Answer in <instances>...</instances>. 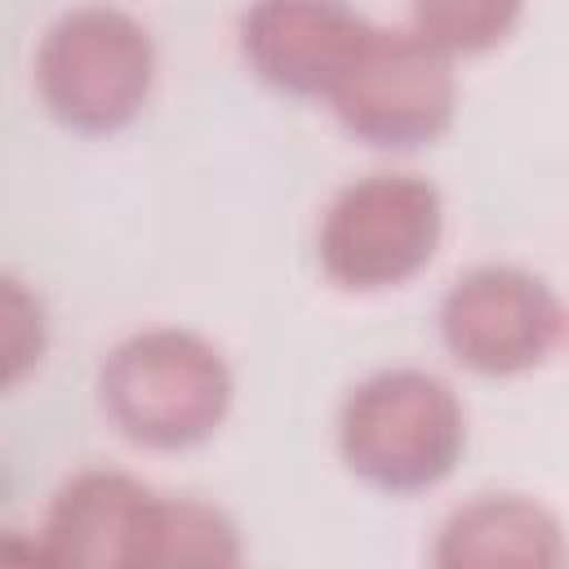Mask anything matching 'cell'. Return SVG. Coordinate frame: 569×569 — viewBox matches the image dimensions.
Returning a JSON list of instances; mask_svg holds the SVG:
<instances>
[{"mask_svg": "<svg viewBox=\"0 0 569 569\" xmlns=\"http://www.w3.org/2000/svg\"><path fill=\"white\" fill-rule=\"evenodd\" d=\"M231 369L222 351L191 329H142L111 347L98 396L111 427L142 449L204 445L231 409Z\"/></svg>", "mask_w": 569, "mask_h": 569, "instance_id": "obj_1", "label": "cell"}, {"mask_svg": "<svg viewBox=\"0 0 569 569\" xmlns=\"http://www.w3.org/2000/svg\"><path fill=\"white\" fill-rule=\"evenodd\" d=\"M467 449L458 391L427 369H382L351 387L338 413V453L373 489L440 485Z\"/></svg>", "mask_w": 569, "mask_h": 569, "instance_id": "obj_2", "label": "cell"}, {"mask_svg": "<svg viewBox=\"0 0 569 569\" xmlns=\"http://www.w3.org/2000/svg\"><path fill=\"white\" fill-rule=\"evenodd\" d=\"M151 31L111 4L62 13L36 49V89L53 120L80 133L124 129L151 98Z\"/></svg>", "mask_w": 569, "mask_h": 569, "instance_id": "obj_3", "label": "cell"}, {"mask_svg": "<svg viewBox=\"0 0 569 569\" xmlns=\"http://www.w3.org/2000/svg\"><path fill=\"white\" fill-rule=\"evenodd\" d=\"M445 200L418 173H369L342 187L316 236L325 276L351 293H378L413 280L440 249Z\"/></svg>", "mask_w": 569, "mask_h": 569, "instance_id": "obj_4", "label": "cell"}, {"mask_svg": "<svg viewBox=\"0 0 569 569\" xmlns=\"http://www.w3.org/2000/svg\"><path fill=\"white\" fill-rule=\"evenodd\" d=\"M325 102L342 129L369 147H422L453 120V58L431 49L409 27H373Z\"/></svg>", "mask_w": 569, "mask_h": 569, "instance_id": "obj_5", "label": "cell"}, {"mask_svg": "<svg viewBox=\"0 0 569 569\" xmlns=\"http://www.w3.org/2000/svg\"><path fill=\"white\" fill-rule=\"evenodd\" d=\"M440 338L458 365L485 378L529 373L565 347V302L533 271L476 267L449 284Z\"/></svg>", "mask_w": 569, "mask_h": 569, "instance_id": "obj_6", "label": "cell"}, {"mask_svg": "<svg viewBox=\"0 0 569 569\" xmlns=\"http://www.w3.org/2000/svg\"><path fill=\"white\" fill-rule=\"evenodd\" d=\"M369 31L373 22L347 0H253L240 18V49L267 84L298 98H325Z\"/></svg>", "mask_w": 569, "mask_h": 569, "instance_id": "obj_7", "label": "cell"}, {"mask_svg": "<svg viewBox=\"0 0 569 569\" xmlns=\"http://www.w3.org/2000/svg\"><path fill=\"white\" fill-rule=\"evenodd\" d=\"M151 502H156V489H147L124 471L71 476L53 493L40 529L49 565H84V569L138 565Z\"/></svg>", "mask_w": 569, "mask_h": 569, "instance_id": "obj_8", "label": "cell"}, {"mask_svg": "<svg viewBox=\"0 0 569 569\" xmlns=\"http://www.w3.org/2000/svg\"><path fill=\"white\" fill-rule=\"evenodd\" d=\"M560 560V520L520 493H489L458 507L436 542V565L445 569H556Z\"/></svg>", "mask_w": 569, "mask_h": 569, "instance_id": "obj_9", "label": "cell"}, {"mask_svg": "<svg viewBox=\"0 0 569 569\" xmlns=\"http://www.w3.org/2000/svg\"><path fill=\"white\" fill-rule=\"evenodd\" d=\"M240 533L236 525L196 498H164L156 493L147 529H142V547H138V565L151 569H227L240 565Z\"/></svg>", "mask_w": 569, "mask_h": 569, "instance_id": "obj_10", "label": "cell"}, {"mask_svg": "<svg viewBox=\"0 0 569 569\" xmlns=\"http://www.w3.org/2000/svg\"><path fill=\"white\" fill-rule=\"evenodd\" d=\"M525 13V0H409V31L445 58L489 53Z\"/></svg>", "mask_w": 569, "mask_h": 569, "instance_id": "obj_11", "label": "cell"}, {"mask_svg": "<svg viewBox=\"0 0 569 569\" xmlns=\"http://www.w3.org/2000/svg\"><path fill=\"white\" fill-rule=\"evenodd\" d=\"M49 347V316L36 289L0 271V391L36 373Z\"/></svg>", "mask_w": 569, "mask_h": 569, "instance_id": "obj_12", "label": "cell"}, {"mask_svg": "<svg viewBox=\"0 0 569 569\" xmlns=\"http://www.w3.org/2000/svg\"><path fill=\"white\" fill-rule=\"evenodd\" d=\"M0 565H49V551L40 538L0 533Z\"/></svg>", "mask_w": 569, "mask_h": 569, "instance_id": "obj_13", "label": "cell"}]
</instances>
